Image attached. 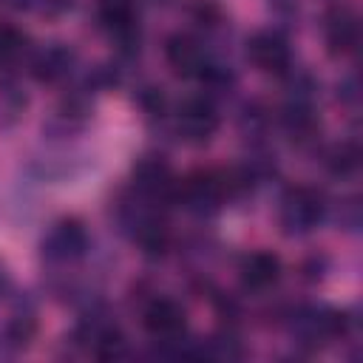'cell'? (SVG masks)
Masks as SVG:
<instances>
[{"instance_id": "1", "label": "cell", "mask_w": 363, "mask_h": 363, "mask_svg": "<svg viewBox=\"0 0 363 363\" xmlns=\"http://www.w3.org/2000/svg\"><path fill=\"white\" fill-rule=\"evenodd\" d=\"M145 323H147L153 332L167 335V332H176V329L184 323V318H182V312H179L170 301H159V303H153V306L147 309Z\"/></svg>"}, {"instance_id": "2", "label": "cell", "mask_w": 363, "mask_h": 363, "mask_svg": "<svg viewBox=\"0 0 363 363\" xmlns=\"http://www.w3.org/2000/svg\"><path fill=\"white\" fill-rule=\"evenodd\" d=\"M275 275H278V261L272 255H252L244 264V278L252 286H264V284L275 281Z\"/></svg>"}]
</instances>
